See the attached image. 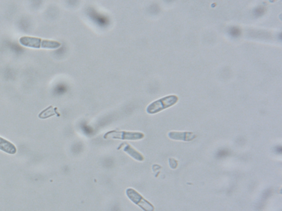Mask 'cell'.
Here are the masks:
<instances>
[{
	"label": "cell",
	"instance_id": "9",
	"mask_svg": "<svg viewBox=\"0 0 282 211\" xmlns=\"http://www.w3.org/2000/svg\"><path fill=\"white\" fill-rule=\"evenodd\" d=\"M229 33L232 37L237 38L240 36L241 31L239 28L233 27L230 28Z\"/></svg>",
	"mask_w": 282,
	"mask_h": 211
},
{
	"label": "cell",
	"instance_id": "3",
	"mask_svg": "<svg viewBox=\"0 0 282 211\" xmlns=\"http://www.w3.org/2000/svg\"><path fill=\"white\" fill-rule=\"evenodd\" d=\"M145 134L141 132L112 130L104 135L106 139L137 141L144 138Z\"/></svg>",
	"mask_w": 282,
	"mask_h": 211
},
{
	"label": "cell",
	"instance_id": "5",
	"mask_svg": "<svg viewBox=\"0 0 282 211\" xmlns=\"http://www.w3.org/2000/svg\"><path fill=\"white\" fill-rule=\"evenodd\" d=\"M168 136L172 140L189 141L194 140L196 137L192 132L170 131Z\"/></svg>",
	"mask_w": 282,
	"mask_h": 211
},
{
	"label": "cell",
	"instance_id": "11",
	"mask_svg": "<svg viewBox=\"0 0 282 211\" xmlns=\"http://www.w3.org/2000/svg\"><path fill=\"white\" fill-rule=\"evenodd\" d=\"M229 154V152L228 150L226 149H223V150H220L219 152H218L216 156L217 158L221 159L225 158V157L227 156Z\"/></svg>",
	"mask_w": 282,
	"mask_h": 211
},
{
	"label": "cell",
	"instance_id": "8",
	"mask_svg": "<svg viewBox=\"0 0 282 211\" xmlns=\"http://www.w3.org/2000/svg\"><path fill=\"white\" fill-rule=\"evenodd\" d=\"M56 109H54L53 106H50L47 108V109L42 111L40 114L39 115V117L41 119H47V118L50 117L56 114H58Z\"/></svg>",
	"mask_w": 282,
	"mask_h": 211
},
{
	"label": "cell",
	"instance_id": "1",
	"mask_svg": "<svg viewBox=\"0 0 282 211\" xmlns=\"http://www.w3.org/2000/svg\"><path fill=\"white\" fill-rule=\"evenodd\" d=\"M19 42L23 46L37 49H57L61 46V43L57 41L32 37H22Z\"/></svg>",
	"mask_w": 282,
	"mask_h": 211
},
{
	"label": "cell",
	"instance_id": "10",
	"mask_svg": "<svg viewBox=\"0 0 282 211\" xmlns=\"http://www.w3.org/2000/svg\"><path fill=\"white\" fill-rule=\"evenodd\" d=\"M265 11V8L262 6L256 7L254 11V13L256 17H260L264 14Z\"/></svg>",
	"mask_w": 282,
	"mask_h": 211
},
{
	"label": "cell",
	"instance_id": "6",
	"mask_svg": "<svg viewBox=\"0 0 282 211\" xmlns=\"http://www.w3.org/2000/svg\"><path fill=\"white\" fill-rule=\"evenodd\" d=\"M0 150L9 155L16 154L17 151L15 145L1 136H0Z\"/></svg>",
	"mask_w": 282,
	"mask_h": 211
},
{
	"label": "cell",
	"instance_id": "2",
	"mask_svg": "<svg viewBox=\"0 0 282 211\" xmlns=\"http://www.w3.org/2000/svg\"><path fill=\"white\" fill-rule=\"evenodd\" d=\"M178 101V97L171 95L165 96L159 100L153 102L147 107L148 114L154 115L165 109L174 105Z\"/></svg>",
	"mask_w": 282,
	"mask_h": 211
},
{
	"label": "cell",
	"instance_id": "7",
	"mask_svg": "<svg viewBox=\"0 0 282 211\" xmlns=\"http://www.w3.org/2000/svg\"><path fill=\"white\" fill-rule=\"evenodd\" d=\"M123 150L127 155L130 156L132 158L137 161L142 162L145 160L144 157L130 145L125 144Z\"/></svg>",
	"mask_w": 282,
	"mask_h": 211
},
{
	"label": "cell",
	"instance_id": "12",
	"mask_svg": "<svg viewBox=\"0 0 282 211\" xmlns=\"http://www.w3.org/2000/svg\"><path fill=\"white\" fill-rule=\"evenodd\" d=\"M282 148L281 146H279V147H277V149H276V151H277V153L281 154L282 153Z\"/></svg>",
	"mask_w": 282,
	"mask_h": 211
},
{
	"label": "cell",
	"instance_id": "4",
	"mask_svg": "<svg viewBox=\"0 0 282 211\" xmlns=\"http://www.w3.org/2000/svg\"><path fill=\"white\" fill-rule=\"evenodd\" d=\"M126 194L133 204L137 205L144 211H154L155 207L135 189L128 188Z\"/></svg>",
	"mask_w": 282,
	"mask_h": 211
}]
</instances>
